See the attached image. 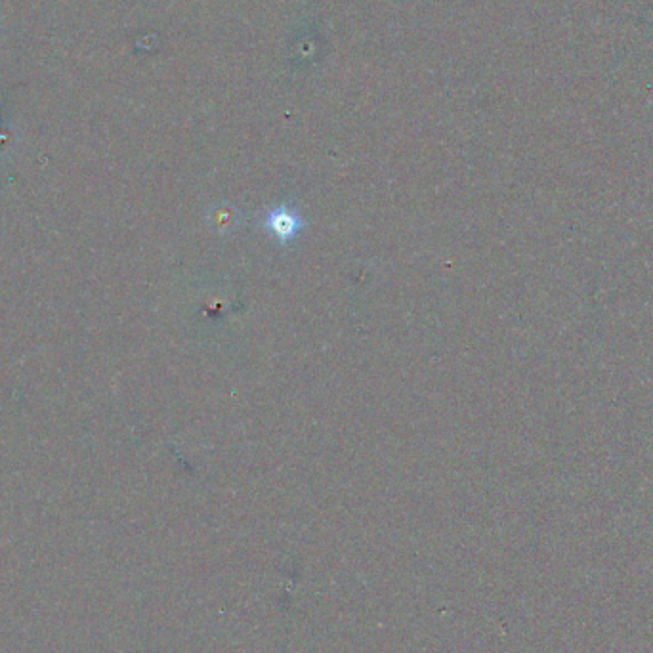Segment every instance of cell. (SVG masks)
<instances>
[{
    "instance_id": "obj_1",
    "label": "cell",
    "mask_w": 653,
    "mask_h": 653,
    "mask_svg": "<svg viewBox=\"0 0 653 653\" xmlns=\"http://www.w3.org/2000/svg\"><path fill=\"white\" fill-rule=\"evenodd\" d=\"M266 228L274 235L275 239L285 245L291 243L296 235L302 230V220L298 214L287 207H277L268 214L266 218Z\"/></svg>"
}]
</instances>
